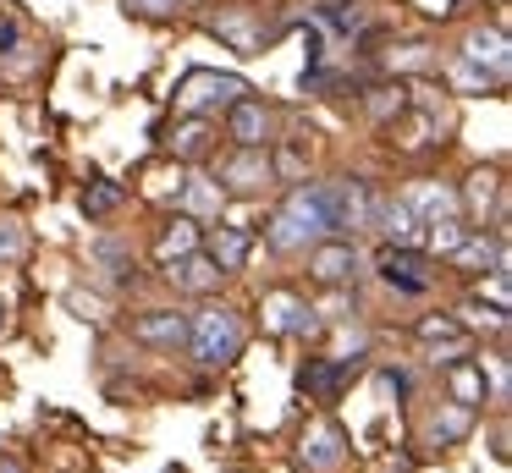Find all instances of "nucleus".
Returning a JSON list of instances; mask_svg holds the SVG:
<instances>
[{
    "label": "nucleus",
    "mask_w": 512,
    "mask_h": 473,
    "mask_svg": "<svg viewBox=\"0 0 512 473\" xmlns=\"http://www.w3.org/2000/svg\"><path fill=\"white\" fill-rule=\"evenodd\" d=\"M138 11H144V17H171V6H177V0H133Z\"/></svg>",
    "instance_id": "33"
},
{
    "label": "nucleus",
    "mask_w": 512,
    "mask_h": 473,
    "mask_svg": "<svg viewBox=\"0 0 512 473\" xmlns=\"http://www.w3.org/2000/svg\"><path fill=\"white\" fill-rule=\"evenodd\" d=\"M193 248H199V226H193L188 215L171 220V226L160 231V242H155V253H160L166 264H171V259H182V253H193Z\"/></svg>",
    "instance_id": "20"
},
{
    "label": "nucleus",
    "mask_w": 512,
    "mask_h": 473,
    "mask_svg": "<svg viewBox=\"0 0 512 473\" xmlns=\"http://www.w3.org/2000/svg\"><path fill=\"white\" fill-rule=\"evenodd\" d=\"M116 204H122L116 187H89V193H83V215H111Z\"/></svg>",
    "instance_id": "30"
},
{
    "label": "nucleus",
    "mask_w": 512,
    "mask_h": 473,
    "mask_svg": "<svg viewBox=\"0 0 512 473\" xmlns=\"http://www.w3.org/2000/svg\"><path fill=\"white\" fill-rule=\"evenodd\" d=\"M17 44V22H0V50H12Z\"/></svg>",
    "instance_id": "34"
},
{
    "label": "nucleus",
    "mask_w": 512,
    "mask_h": 473,
    "mask_svg": "<svg viewBox=\"0 0 512 473\" xmlns=\"http://www.w3.org/2000/svg\"><path fill=\"white\" fill-rule=\"evenodd\" d=\"M270 171L287 176V182H298V176H303V154L298 149H276V154H270Z\"/></svg>",
    "instance_id": "32"
},
{
    "label": "nucleus",
    "mask_w": 512,
    "mask_h": 473,
    "mask_svg": "<svg viewBox=\"0 0 512 473\" xmlns=\"http://www.w3.org/2000/svg\"><path fill=\"white\" fill-rule=\"evenodd\" d=\"M0 473H23V462H0Z\"/></svg>",
    "instance_id": "35"
},
{
    "label": "nucleus",
    "mask_w": 512,
    "mask_h": 473,
    "mask_svg": "<svg viewBox=\"0 0 512 473\" xmlns=\"http://www.w3.org/2000/svg\"><path fill=\"white\" fill-rule=\"evenodd\" d=\"M446 380H452V402H463V407H479V402H485V369H479L468 352L446 363Z\"/></svg>",
    "instance_id": "17"
},
{
    "label": "nucleus",
    "mask_w": 512,
    "mask_h": 473,
    "mask_svg": "<svg viewBox=\"0 0 512 473\" xmlns=\"http://www.w3.org/2000/svg\"><path fill=\"white\" fill-rule=\"evenodd\" d=\"M281 215H292L309 237H325L336 231V209H331V182H298L281 204Z\"/></svg>",
    "instance_id": "3"
},
{
    "label": "nucleus",
    "mask_w": 512,
    "mask_h": 473,
    "mask_svg": "<svg viewBox=\"0 0 512 473\" xmlns=\"http://www.w3.org/2000/svg\"><path fill=\"white\" fill-rule=\"evenodd\" d=\"M303 457H309V468L331 473L336 462H342V435H336V429H314L309 446H303Z\"/></svg>",
    "instance_id": "22"
},
{
    "label": "nucleus",
    "mask_w": 512,
    "mask_h": 473,
    "mask_svg": "<svg viewBox=\"0 0 512 473\" xmlns=\"http://www.w3.org/2000/svg\"><path fill=\"white\" fill-rule=\"evenodd\" d=\"M270 242H276L281 253H292V248H309V231H303L292 215H276V226H270Z\"/></svg>",
    "instance_id": "26"
},
{
    "label": "nucleus",
    "mask_w": 512,
    "mask_h": 473,
    "mask_svg": "<svg viewBox=\"0 0 512 473\" xmlns=\"http://www.w3.org/2000/svg\"><path fill=\"white\" fill-rule=\"evenodd\" d=\"M402 204L413 209V215H419V226H435V220H446V215H457V193L452 187H441V182H419V187H408V198H402Z\"/></svg>",
    "instance_id": "15"
},
{
    "label": "nucleus",
    "mask_w": 512,
    "mask_h": 473,
    "mask_svg": "<svg viewBox=\"0 0 512 473\" xmlns=\"http://www.w3.org/2000/svg\"><path fill=\"white\" fill-rule=\"evenodd\" d=\"M342 374H347V363H331V358H314L309 369H303V385H309V391H320V396H331L336 385H342Z\"/></svg>",
    "instance_id": "25"
},
{
    "label": "nucleus",
    "mask_w": 512,
    "mask_h": 473,
    "mask_svg": "<svg viewBox=\"0 0 512 473\" xmlns=\"http://www.w3.org/2000/svg\"><path fill=\"white\" fill-rule=\"evenodd\" d=\"M331 209H336V231H358V226H369V209H375V187L358 182V176H336V182H331Z\"/></svg>",
    "instance_id": "6"
},
{
    "label": "nucleus",
    "mask_w": 512,
    "mask_h": 473,
    "mask_svg": "<svg viewBox=\"0 0 512 473\" xmlns=\"http://www.w3.org/2000/svg\"><path fill=\"white\" fill-rule=\"evenodd\" d=\"M402 105H408V94H402V88H375V99H369V116H375V121L402 116Z\"/></svg>",
    "instance_id": "28"
},
{
    "label": "nucleus",
    "mask_w": 512,
    "mask_h": 473,
    "mask_svg": "<svg viewBox=\"0 0 512 473\" xmlns=\"http://www.w3.org/2000/svg\"><path fill=\"white\" fill-rule=\"evenodd\" d=\"M133 336L144 341V347H182V341H188V319H182L177 308H149V314L133 319Z\"/></svg>",
    "instance_id": "14"
},
{
    "label": "nucleus",
    "mask_w": 512,
    "mask_h": 473,
    "mask_svg": "<svg viewBox=\"0 0 512 473\" xmlns=\"http://www.w3.org/2000/svg\"><path fill=\"white\" fill-rule=\"evenodd\" d=\"M221 187L215 182H204V176H193L188 187H182V209H188V215H215V209H221Z\"/></svg>",
    "instance_id": "24"
},
{
    "label": "nucleus",
    "mask_w": 512,
    "mask_h": 473,
    "mask_svg": "<svg viewBox=\"0 0 512 473\" xmlns=\"http://www.w3.org/2000/svg\"><path fill=\"white\" fill-rule=\"evenodd\" d=\"M419 341L441 363H452V358H463V352H468V325H463V319H446V314H430V319H419Z\"/></svg>",
    "instance_id": "13"
},
{
    "label": "nucleus",
    "mask_w": 512,
    "mask_h": 473,
    "mask_svg": "<svg viewBox=\"0 0 512 473\" xmlns=\"http://www.w3.org/2000/svg\"><path fill=\"white\" fill-rule=\"evenodd\" d=\"M182 347L193 352V358L199 363H232L237 352H243V319L232 314V308H199V314L188 319V341H182Z\"/></svg>",
    "instance_id": "1"
},
{
    "label": "nucleus",
    "mask_w": 512,
    "mask_h": 473,
    "mask_svg": "<svg viewBox=\"0 0 512 473\" xmlns=\"http://www.w3.org/2000/svg\"><path fill=\"white\" fill-rule=\"evenodd\" d=\"M353 242H325V248H314L309 253V275L320 286H342L347 275H353Z\"/></svg>",
    "instance_id": "16"
},
{
    "label": "nucleus",
    "mask_w": 512,
    "mask_h": 473,
    "mask_svg": "<svg viewBox=\"0 0 512 473\" xmlns=\"http://www.w3.org/2000/svg\"><path fill=\"white\" fill-rule=\"evenodd\" d=\"M221 264L210 259V253H182V259H171V281H177V292H193V297H210V292H221Z\"/></svg>",
    "instance_id": "10"
},
{
    "label": "nucleus",
    "mask_w": 512,
    "mask_h": 473,
    "mask_svg": "<svg viewBox=\"0 0 512 473\" xmlns=\"http://www.w3.org/2000/svg\"><path fill=\"white\" fill-rule=\"evenodd\" d=\"M463 61L474 66V72H485V83H507V33L501 28H479V33H468V44H463Z\"/></svg>",
    "instance_id": "8"
},
{
    "label": "nucleus",
    "mask_w": 512,
    "mask_h": 473,
    "mask_svg": "<svg viewBox=\"0 0 512 473\" xmlns=\"http://www.w3.org/2000/svg\"><path fill=\"white\" fill-rule=\"evenodd\" d=\"M452 259L463 264L468 275H485V270L501 275V270H507V242H501V237H485V231H468V237L452 248Z\"/></svg>",
    "instance_id": "12"
},
{
    "label": "nucleus",
    "mask_w": 512,
    "mask_h": 473,
    "mask_svg": "<svg viewBox=\"0 0 512 473\" xmlns=\"http://www.w3.org/2000/svg\"><path fill=\"white\" fill-rule=\"evenodd\" d=\"M468 237V226H463V220H457V215H446V220H435V226H430V242H435V248H441V253H452L457 248V242H463Z\"/></svg>",
    "instance_id": "27"
},
{
    "label": "nucleus",
    "mask_w": 512,
    "mask_h": 473,
    "mask_svg": "<svg viewBox=\"0 0 512 473\" xmlns=\"http://www.w3.org/2000/svg\"><path fill=\"white\" fill-rule=\"evenodd\" d=\"M248 248H254V237L248 231H237V226H221L210 237V259L221 264V270H243L248 264Z\"/></svg>",
    "instance_id": "19"
},
{
    "label": "nucleus",
    "mask_w": 512,
    "mask_h": 473,
    "mask_svg": "<svg viewBox=\"0 0 512 473\" xmlns=\"http://www.w3.org/2000/svg\"><path fill=\"white\" fill-rule=\"evenodd\" d=\"M23 253H28V231L0 220V259H23Z\"/></svg>",
    "instance_id": "29"
},
{
    "label": "nucleus",
    "mask_w": 512,
    "mask_h": 473,
    "mask_svg": "<svg viewBox=\"0 0 512 473\" xmlns=\"http://www.w3.org/2000/svg\"><path fill=\"white\" fill-rule=\"evenodd\" d=\"M259 314H265L270 336H309L314 330V308L303 303V297H292V292H265Z\"/></svg>",
    "instance_id": "7"
},
{
    "label": "nucleus",
    "mask_w": 512,
    "mask_h": 473,
    "mask_svg": "<svg viewBox=\"0 0 512 473\" xmlns=\"http://www.w3.org/2000/svg\"><path fill=\"white\" fill-rule=\"evenodd\" d=\"M325 22H331V28H336V33H353V28H358V22H364V11H358V6H353V0H336V6H331V11H325Z\"/></svg>",
    "instance_id": "31"
},
{
    "label": "nucleus",
    "mask_w": 512,
    "mask_h": 473,
    "mask_svg": "<svg viewBox=\"0 0 512 473\" xmlns=\"http://www.w3.org/2000/svg\"><path fill=\"white\" fill-rule=\"evenodd\" d=\"M270 182H276V171H270L265 149H237L232 160H221V176H215V187H221V193H237V198L259 193V187H270Z\"/></svg>",
    "instance_id": "5"
},
{
    "label": "nucleus",
    "mask_w": 512,
    "mask_h": 473,
    "mask_svg": "<svg viewBox=\"0 0 512 473\" xmlns=\"http://www.w3.org/2000/svg\"><path fill=\"white\" fill-rule=\"evenodd\" d=\"M468 424H474V407L446 402L441 413H435V424H430V440H435V446H446V440H463V435H468Z\"/></svg>",
    "instance_id": "21"
},
{
    "label": "nucleus",
    "mask_w": 512,
    "mask_h": 473,
    "mask_svg": "<svg viewBox=\"0 0 512 473\" xmlns=\"http://www.w3.org/2000/svg\"><path fill=\"white\" fill-rule=\"evenodd\" d=\"M369 226H380L386 242H397V248H419V231H424L402 198H380V193H375V209H369Z\"/></svg>",
    "instance_id": "9"
},
{
    "label": "nucleus",
    "mask_w": 512,
    "mask_h": 473,
    "mask_svg": "<svg viewBox=\"0 0 512 473\" xmlns=\"http://www.w3.org/2000/svg\"><path fill=\"white\" fill-rule=\"evenodd\" d=\"M375 270H380V281L397 286V292H430V281H435L430 259H424L419 248H397V242H386V248H380Z\"/></svg>",
    "instance_id": "4"
},
{
    "label": "nucleus",
    "mask_w": 512,
    "mask_h": 473,
    "mask_svg": "<svg viewBox=\"0 0 512 473\" xmlns=\"http://www.w3.org/2000/svg\"><path fill=\"white\" fill-rule=\"evenodd\" d=\"M248 83L243 77H226V72H188L177 88V110L182 116H204V110H226L232 99H243Z\"/></svg>",
    "instance_id": "2"
},
{
    "label": "nucleus",
    "mask_w": 512,
    "mask_h": 473,
    "mask_svg": "<svg viewBox=\"0 0 512 473\" xmlns=\"http://www.w3.org/2000/svg\"><path fill=\"white\" fill-rule=\"evenodd\" d=\"M226 132L237 138V149H265V138H270V110L265 105H254V99H232L226 105Z\"/></svg>",
    "instance_id": "11"
},
{
    "label": "nucleus",
    "mask_w": 512,
    "mask_h": 473,
    "mask_svg": "<svg viewBox=\"0 0 512 473\" xmlns=\"http://www.w3.org/2000/svg\"><path fill=\"white\" fill-rule=\"evenodd\" d=\"M171 149H177L182 160H199V154L210 149V121H204V116H188V121L177 127V138H171Z\"/></svg>",
    "instance_id": "23"
},
{
    "label": "nucleus",
    "mask_w": 512,
    "mask_h": 473,
    "mask_svg": "<svg viewBox=\"0 0 512 473\" xmlns=\"http://www.w3.org/2000/svg\"><path fill=\"white\" fill-rule=\"evenodd\" d=\"M463 209H474V215H485V209H496V215H507L501 209V171H490V165H479L474 176H468L463 198H457Z\"/></svg>",
    "instance_id": "18"
}]
</instances>
